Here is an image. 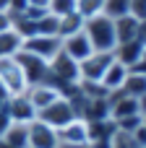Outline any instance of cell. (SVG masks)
<instances>
[{
	"instance_id": "obj_21",
	"label": "cell",
	"mask_w": 146,
	"mask_h": 148,
	"mask_svg": "<svg viewBox=\"0 0 146 148\" xmlns=\"http://www.w3.org/2000/svg\"><path fill=\"white\" fill-rule=\"evenodd\" d=\"M102 16L107 18H123V16H131V0H104V8H102Z\"/></svg>"
},
{
	"instance_id": "obj_8",
	"label": "cell",
	"mask_w": 146,
	"mask_h": 148,
	"mask_svg": "<svg viewBox=\"0 0 146 148\" xmlns=\"http://www.w3.org/2000/svg\"><path fill=\"white\" fill-rule=\"evenodd\" d=\"M29 148H60L57 130L44 125L42 120H31L29 122Z\"/></svg>"
},
{
	"instance_id": "obj_24",
	"label": "cell",
	"mask_w": 146,
	"mask_h": 148,
	"mask_svg": "<svg viewBox=\"0 0 146 148\" xmlns=\"http://www.w3.org/2000/svg\"><path fill=\"white\" fill-rule=\"evenodd\" d=\"M76 10V0H50V5H47V13H52V16H68V13H73Z\"/></svg>"
},
{
	"instance_id": "obj_15",
	"label": "cell",
	"mask_w": 146,
	"mask_h": 148,
	"mask_svg": "<svg viewBox=\"0 0 146 148\" xmlns=\"http://www.w3.org/2000/svg\"><path fill=\"white\" fill-rule=\"evenodd\" d=\"M24 49V36L16 29L0 31V57H16Z\"/></svg>"
},
{
	"instance_id": "obj_20",
	"label": "cell",
	"mask_w": 146,
	"mask_h": 148,
	"mask_svg": "<svg viewBox=\"0 0 146 148\" xmlns=\"http://www.w3.org/2000/svg\"><path fill=\"white\" fill-rule=\"evenodd\" d=\"M84 16H78L76 10L73 13H68V16H60L57 18V36L60 39H65V36H71V34H78V31H84Z\"/></svg>"
},
{
	"instance_id": "obj_27",
	"label": "cell",
	"mask_w": 146,
	"mask_h": 148,
	"mask_svg": "<svg viewBox=\"0 0 146 148\" xmlns=\"http://www.w3.org/2000/svg\"><path fill=\"white\" fill-rule=\"evenodd\" d=\"M10 29V13L8 10H0V31Z\"/></svg>"
},
{
	"instance_id": "obj_19",
	"label": "cell",
	"mask_w": 146,
	"mask_h": 148,
	"mask_svg": "<svg viewBox=\"0 0 146 148\" xmlns=\"http://www.w3.org/2000/svg\"><path fill=\"white\" fill-rule=\"evenodd\" d=\"M120 91L128 94V96H133V99H144L146 96V73H141V70H131Z\"/></svg>"
},
{
	"instance_id": "obj_34",
	"label": "cell",
	"mask_w": 146,
	"mask_h": 148,
	"mask_svg": "<svg viewBox=\"0 0 146 148\" xmlns=\"http://www.w3.org/2000/svg\"><path fill=\"white\" fill-rule=\"evenodd\" d=\"M60 148H63V146H60Z\"/></svg>"
},
{
	"instance_id": "obj_9",
	"label": "cell",
	"mask_w": 146,
	"mask_h": 148,
	"mask_svg": "<svg viewBox=\"0 0 146 148\" xmlns=\"http://www.w3.org/2000/svg\"><path fill=\"white\" fill-rule=\"evenodd\" d=\"M5 112H8V117H10V122H24V125H29L31 120H37V109L31 107V101L26 99V94H21V96H8Z\"/></svg>"
},
{
	"instance_id": "obj_29",
	"label": "cell",
	"mask_w": 146,
	"mask_h": 148,
	"mask_svg": "<svg viewBox=\"0 0 146 148\" xmlns=\"http://www.w3.org/2000/svg\"><path fill=\"white\" fill-rule=\"evenodd\" d=\"M50 0H29V8H37V10H47Z\"/></svg>"
},
{
	"instance_id": "obj_35",
	"label": "cell",
	"mask_w": 146,
	"mask_h": 148,
	"mask_svg": "<svg viewBox=\"0 0 146 148\" xmlns=\"http://www.w3.org/2000/svg\"><path fill=\"white\" fill-rule=\"evenodd\" d=\"M144 148H146V146H144Z\"/></svg>"
},
{
	"instance_id": "obj_26",
	"label": "cell",
	"mask_w": 146,
	"mask_h": 148,
	"mask_svg": "<svg viewBox=\"0 0 146 148\" xmlns=\"http://www.w3.org/2000/svg\"><path fill=\"white\" fill-rule=\"evenodd\" d=\"M8 127H10V117H8V112L3 109V112H0V138L5 135V130H8Z\"/></svg>"
},
{
	"instance_id": "obj_32",
	"label": "cell",
	"mask_w": 146,
	"mask_h": 148,
	"mask_svg": "<svg viewBox=\"0 0 146 148\" xmlns=\"http://www.w3.org/2000/svg\"><path fill=\"white\" fill-rule=\"evenodd\" d=\"M0 148H13V146H8V143H5V140H0Z\"/></svg>"
},
{
	"instance_id": "obj_14",
	"label": "cell",
	"mask_w": 146,
	"mask_h": 148,
	"mask_svg": "<svg viewBox=\"0 0 146 148\" xmlns=\"http://www.w3.org/2000/svg\"><path fill=\"white\" fill-rule=\"evenodd\" d=\"M128 68L123 65V62H118V60H112L110 65H107V70H104V75H102V86L107 88V94H112V91H120L123 88V83H125V78H128Z\"/></svg>"
},
{
	"instance_id": "obj_3",
	"label": "cell",
	"mask_w": 146,
	"mask_h": 148,
	"mask_svg": "<svg viewBox=\"0 0 146 148\" xmlns=\"http://www.w3.org/2000/svg\"><path fill=\"white\" fill-rule=\"evenodd\" d=\"M76 117H78V114H76V109L71 107V101H68L65 96L55 99L50 107H44V109L37 112V120H42L44 125H50V127H55V130H60L63 125H68V122L76 120Z\"/></svg>"
},
{
	"instance_id": "obj_2",
	"label": "cell",
	"mask_w": 146,
	"mask_h": 148,
	"mask_svg": "<svg viewBox=\"0 0 146 148\" xmlns=\"http://www.w3.org/2000/svg\"><path fill=\"white\" fill-rule=\"evenodd\" d=\"M0 88L5 96H21L29 88V81L16 57H0Z\"/></svg>"
},
{
	"instance_id": "obj_13",
	"label": "cell",
	"mask_w": 146,
	"mask_h": 148,
	"mask_svg": "<svg viewBox=\"0 0 146 148\" xmlns=\"http://www.w3.org/2000/svg\"><path fill=\"white\" fill-rule=\"evenodd\" d=\"M112 55H115V60H118V62H123L128 70H133V68L141 62V57H144V44H141L138 39H133V42L118 44Z\"/></svg>"
},
{
	"instance_id": "obj_12",
	"label": "cell",
	"mask_w": 146,
	"mask_h": 148,
	"mask_svg": "<svg viewBox=\"0 0 146 148\" xmlns=\"http://www.w3.org/2000/svg\"><path fill=\"white\" fill-rule=\"evenodd\" d=\"M63 52H65L71 60L81 62L84 57H89V55L94 52V47H91L89 36H86L84 31H78V34H71V36H65V39H63Z\"/></svg>"
},
{
	"instance_id": "obj_18",
	"label": "cell",
	"mask_w": 146,
	"mask_h": 148,
	"mask_svg": "<svg viewBox=\"0 0 146 148\" xmlns=\"http://www.w3.org/2000/svg\"><path fill=\"white\" fill-rule=\"evenodd\" d=\"M0 140H5L8 146H13V148H29V125L10 122V127L5 130V135Z\"/></svg>"
},
{
	"instance_id": "obj_1",
	"label": "cell",
	"mask_w": 146,
	"mask_h": 148,
	"mask_svg": "<svg viewBox=\"0 0 146 148\" xmlns=\"http://www.w3.org/2000/svg\"><path fill=\"white\" fill-rule=\"evenodd\" d=\"M84 34L89 36L94 52H115L118 39H115V21L107 16H91L84 21Z\"/></svg>"
},
{
	"instance_id": "obj_30",
	"label": "cell",
	"mask_w": 146,
	"mask_h": 148,
	"mask_svg": "<svg viewBox=\"0 0 146 148\" xmlns=\"http://www.w3.org/2000/svg\"><path fill=\"white\" fill-rule=\"evenodd\" d=\"M10 8V0H0V10H8Z\"/></svg>"
},
{
	"instance_id": "obj_17",
	"label": "cell",
	"mask_w": 146,
	"mask_h": 148,
	"mask_svg": "<svg viewBox=\"0 0 146 148\" xmlns=\"http://www.w3.org/2000/svg\"><path fill=\"white\" fill-rule=\"evenodd\" d=\"M81 120H86V122L110 120V101L107 99H89L84 112H81Z\"/></svg>"
},
{
	"instance_id": "obj_5",
	"label": "cell",
	"mask_w": 146,
	"mask_h": 148,
	"mask_svg": "<svg viewBox=\"0 0 146 148\" xmlns=\"http://www.w3.org/2000/svg\"><path fill=\"white\" fill-rule=\"evenodd\" d=\"M115 60L112 52H91L78 62V81H102L107 65Z\"/></svg>"
},
{
	"instance_id": "obj_6",
	"label": "cell",
	"mask_w": 146,
	"mask_h": 148,
	"mask_svg": "<svg viewBox=\"0 0 146 148\" xmlns=\"http://www.w3.org/2000/svg\"><path fill=\"white\" fill-rule=\"evenodd\" d=\"M57 140L63 148H81V146H89V122L76 117L71 120L68 125H63L57 130Z\"/></svg>"
},
{
	"instance_id": "obj_28",
	"label": "cell",
	"mask_w": 146,
	"mask_h": 148,
	"mask_svg": "<svg viewBox=\"0 0 146 148\" xmlns=\"http://www.w3.org/2000/svg\"><path fill=\"white\" fill-rule=\"evenodd\" d=\"M136 39L146 47V18H144V21H138V34H136Z\"/></svg>"
},
{
	"instance_id": "obj_33",
	"label": "cell",
	"mask_w": 146,
	"mask_h": 148,
	"mask_svg": "<svg viewBox=\"0 0 146 148\" xmlns=\"http://www.w3.org/2000/svg\"><path fill=\"white\" fill-rule=\"evenodd\" d=\"M81 148H94V146H81Z\"/></svg>"
},
{
	"instance_id": "obj_10",
	"label": "cell",
	"mask_w": 146,
	"mask_h": 148,
	"mask_svg": "<svg viewBox=\"0 0 146 148\" xmlns=\"http://www.w3.org/2000/svg\"><path fill=\"white\" fill-rule=\"evenodd\" d=\"M16 60H18V65H21L24 75H26L29 86H31V83H42V81H44V75H47V62H44V60H39V57L29 55L26 49H21V52L16 55Z\"/></svg>"
},
{
	"instance_id": "obj_22",
	"label": "cell",
	"mask_w": 146,
	"mask_h": 148,
	"mask_svg": "<svg viewBox=\"0 0 146 148\" xmlns=\"http://www.w3.org/2000/svg\"><path fill=\"white\" fill-rule=\"evenodd\" d=\"M34 34H42V36H57V16L44 13L42 18H37V23H34Z\"/></svg>"
},
{
	"instance_id": "obj_16",
	"label": "cell",
	"mask_w": 146,
	"mask_h": 148,
	"mask_svg": "<svg viewBox=\"0 0 146 148\" xmlns=\"http://www.w3.org/2000/svg\"><path fill=\"white\" fill-rule=\"evenodd\" d=\"M136 34H138V18H133V16L115 18V39H118V44L133 42Z\"/></svg>"
},
{
	"instance_id": "obj_7",
	"label": "cell",
	"mask_w": 146,
	"mask_h": 148,
	"mask_svg": "<svg viewBox=\"0 0 146 148\" xmlns=\"http://www.w3.org/2000/svg\"><path fill=\"white\" fill-rule=\"evenodd\" d=\"M107 101H110V120H123V117H133V114H141V104H138V99H133V96H128V94H123V91H112L110 96H107Z\"/></svg>"
},
{
	"instance_id": "obj_23",
	"label": "cell",
	"mask_w": 146,
	"mask_h": 148,
	"mask_svg": "<svg viewBox=\"0 0 146 148\" xmlns=\"http://www.w3.org/2000/svg\"><path fill=\"white\" fill-rule=\"evenodd\" d=\"M102 8H104V0H76V13L84 16V18L99 16Z\"/></svg>"
},
{
	"instance_id": "obj_11",
	"label": "cell",
	"mask_w": 146,
	"mask_h": 148,
	"mask_svg": "<svg viewBox=\"0 0 146 148\" xmlns=\"http://www.w3.org/2000/svg\"><path fill=\"white\" fill-rule=\"evenodd\" d=\"M26 99L31 101V107L39 112V109H44V107H50L55 99H60V88H55L52 83H31L29 88H26Z\"/></svg>"
},
{
	"instance_id": "obj_4",
	"label": "cell",
	"mask_w": 146,
	"mask_h": 148,
	"mask_svg": "<svg viewBox=\"0 0 146 148\" xmlns=\"http://www.w3.org/2000/svg\"><path fill=\"white\" fill-rule=\"evenodd\" d=\"M24 49L44 62H50L60 49H63V39L60 36H42V34H34V36H26L24 39Z\"/></svg>"
},
{
	"instance_id": "obj_25",
	"label": "cell",
	"mask_w": 146,
	"mask_h": 148,
	"mask_svg": "<svg viewBox=\"0 0 146 148\" xmlns=\"http://www.w3.org/2000/svg\"><path fill=\"white\" fill-rule=\"evenodd\" d=\"M131 16L144 21L146 18V0H131Z\"/></svg>"
},
{
	"instance_id": "obj_31",
	"label": "cell",
	"mask_w": 146,
	"mask_h": 148,
	"mask_svg": "<svg viewBox=\"0 0 146 148\" xmlns=\"http://www.w3.org/2000/svg\"><path fill=\"white\" fill-rule=\"evenodd\" d=\"M141 125L146 127V112H141Z\"/></svg>"
}]
</instances>
